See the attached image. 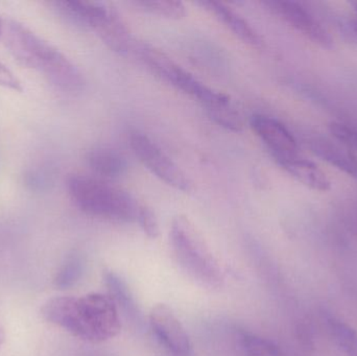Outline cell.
Returning <instances> with one entry per match:
<instances>
[{
	"mask_svg": "<svg viewBox=\"0 0 357 356\" xmlns=\"http://www.w3.org/2000/svg\"><path fill=\"white\" fill-rule=\"evenodd\" d=\"M308 144L317 157L347 173L357 181V157L351 150H346L339 144H333L331 140L324 138H312Z\"/></svg>",
	"mask_w": 357,
	"mask_h": 356,
	"instance_id": "obj_12",
	"label": "cell"
},
{
	"mask_svg": "<svg viewBox=\"0 0 357 356\" xmlns=\"http://www.w3.org/2000/svg\"><path fill=\"white\" fill-rule=\"evenodd\" d=\"M130 146L140 162L153 175L175 189L190 192L192 185L186 173L148 135L138 131L132 132Z\"/></svg>",
	"mask_w": 357,
	"mask_h": 356,
	"instance_id": "obj_6",
	"label": "cell"
},
{
	"mask_svg": "<svg viewBox=\"0 0 357 356\" xmlns=\"http://www.w3.org/2000/svg\"><path fill=\"white\" fill-rule=\"evenodd\" d=\"M134 6L151 14L169 19H181L186 15V8L176 0H140L134 1Z\"/></svg>",
	"mask_w": 357,
	"mask_h": 356,
	"instance_id": "obj_18",
	"label": "cell"
},
{
	"mask_svg": "<svg viewBox=\"0 0 357 356\" xmlns=\"http://www.w3.org/2000/svg\"><path fill=\"white\" fill-rule=\"evenodd\" d=\"M84 268L85 263L83 257L79 254L71 255L59 270L54 284L60 288H68L75 286L83 276Z\"/></svg>",
	"mask_w": 357,
	"mask_h": 356,
	"instance_id": "obj_19",
	"label": "cell"
},
{
	"mask_svg": "<svg viewBox=\"0 0 357 356\" xmlns=\"http://www.w3.org/2000/svg\"><path fill=\"white\" fill-rule=\"evenodd\" d=\"M264 4L314 43L324 48L333 47L328 31L303 4L291 0H268Z\"/></svg>",
	"mask_w": 357,
	"mask_h": 356,
	"instance_id": "obj_8",
	"label": "cell"
},
{
	"mask_svg": "<svg viewBox=\"0 0 357 356\" xmlns=\"http://www.w3.org/2000/svg\"><path fill=\"white\" fill-rule=\"evenodd\" d=\"M87 162L91 171L100 179L121 177L128 169V162L123 154L107 146H98L90 150Z\"/></svg>",
	"mask_w": 357,
	"mask_h": 356,
	"instance_id": "obj_15",
	"label": "cell"
},
{
	"mask_svg": "<svg viewBox=\"0 0 357 356\" xmlns=\"http://www.w3.org/2000/svg\"><path fill=\"white\" fill-rule=\"evenodd\" d=\"M171 242L181 269L201 286H222L224 277L218 261L188 217L178 215L171 226Z\"/></svg>",
	"mask_w": 357,
	"mask_h": 356,
	"instance_id": "obj_4",
	"label": "cell"
},
{
	"mask_svg": "<svg viewBox=\"0 0 357 356\" xmlns=\"http://www.w3.org/2000/svg\"><path fill=\"white\" fill-rule=\"evenodd\" d=\"M276 162L303 185L318 192H327L331 189V181L328 178L312 161L297 156Z\"/></svg>",
	"mask_w": 357,
	"mask_h": 356,
	"instance_id": "obj_14",
	"label": "cell"
},
{
	"mask_svg": "<svg viewBox=\"0 0 357 356\" xmlns=\"http://www.w3.org/2000/svg\"><path fill=\"white\" fill-rule=\"evenodd\" d=\"M86 27L96 33L113 52L119 54L133 52L134 42L129 29L111 4L96 1L88 15Z\"/></svg>",
	"mask_w": 357,
	"mask_h": 356,
	"instance_id": "obj_7",
	"label": "cell"
},
{
	"mask_svg": "<svg viewBox=\"0 0 357 356\" xmlns=\"http://www.w3.org/2000/svg\"><path fill=\"white\" fill-rule=\"evenodd\" d=\"M2 343H3V334H2L1 328H0V347H1Z\"/></svg>",
	"mask_w": 357,
	"mask_h": 356,
	"instance_id": "obj_28",
	"label": "cell"
},
{
	"mask_svg": "<svg viewBox=\"0 0 357 356\" xmlns=\"http://www.w3.org/2000/svg\"><path fill=\"white\" fill-rule=\"evenodd\" d=\"M137 222L148 238H152V240L158 238L159 233H160L158 219L152 209L142 205L139 213H138Z\"/></svg>",
	"mask_w": 357,
	"mask_h": 356,
	"instance_id": "obj_22",
	"label": "cell"
},
{
	"mask_svg": "<svg viewBox=\"0 0 357 356\" xmlns=\"http://www.w3.org/2000/svg\"><path fill=\"white\" fill-rule=\"evenodd\" d=\"M296 334H297L298 340L301 343L302 346L307 349L314 348V332H312V327L310 324L304 321L299 322Z\"/></svg>",
	"mask_w": 357,
	"mask_h": 356,
	"instance_id": "obj_24",
	"label": "cell"
},
{
	"mask_svg": "<svg viewBox=\"0 0 357 356\" xmlns=\"http://www.w3.org/2000/svg\"><path fill=\"white\" fill-rule=\"evenodd\" d=\"M67 190L73 204L86 215L117 223L137 221L140 206L133 196L104 179L71 175Z\"/></svg>",
	"mask_w": 357,
	"mask_h": 356,
	"instance_id": "obj_3",
	"label": "cell"
},
{
	"mask_svg": "<svg viewBox=\"0 0 357 356\" xmlns=\"http://www.w3.org/2000/svg\"><path fill=\"white\" fill-rule=\"evenodd\" d=\"M41 316L52 325L88 343L106 342L121 332L119 311L110 296L54 297L44 303Z\"/></svg>",
	"mask_w": 357,
	"mask_h": 356,
	"instance_id": "obj_1",
	"label": "cell"
},
{
	"mask_svg": "<svg viewBox=\"0 0 357 356\" xmlns=\"http://www.w3.org/2000/svg\"><path fill=\"white\" fill-rule=\"evenodd\" d=\"M346 225L357 238V202L348 207L345 213Z\"/></svg>",
	"mask_w": 357,
	"mask_h": 356,
	"instance_id": "obj_25",
	"label": "cell"
},
{
	"mask_svg": "<svg viewBox=\"0 0 357 356\" xmlns=\"http://www.w3.org/2000/svg\"><path fill=\"white\" fill-rule=\"evenodd\" d=\"M239 343L247 356H284L276 343L250 332H241Z\"/></svg>",
	"mask_w": 357,
	"mask_h": 356,
	"instance_id": "obj_17",
	"label": "cell"
},
{
	"mask_svg": "<svg viewBox=\"0 0 357 356\" xmlns=\"http://www.w3.org/2000/svg\"><path fill=\"white\" fill-rule=\"evenodd\" d=\"M3 26H4V21L2 20L1 17H0V37L3 35Z\"/></svg>",
	"mask_w": 357,
	"mask_h": 356,
	"instance_id": "obj_27",
	"label": "cell"
},
{
	"mask_svg": "<svg viewBox=\"0 0 357 356\" xmlns=\"http://www.w3.org/2000/svg\"><path fill=\"white\" fill-rule=\"evenodd\" d=\"M208 113L216 123L226 127L227 130L233 132H241L243 130V118L232 104L220 107Z\"/></svg>",
	"mask_w": 357,
	"mask_h": 356,
	"instance_id": "obj_20",
	"label": "cell"
},
{
	"mask_svg": "<svg viewBox=\"0 0 357 356\" xmlns=\"http://www.w3.org/2000/svg\"><path fill=\"white\" fill-rule=\"evenodd\" d=\"M133 52L159 79L201 102L208 112L232 104L227 94L215 91L202 83L165 52L152 44L146 42L134 43Z\"/></svg>",
	"mask_w": 357,
	"mask_h": 356,
	"instance_id": "obj_5",
	"label": "cell"
},
{
	"mask_svg": "<svg viewBox=\"0 0 357 356\" xmlns=\"http://www.w3.org/2000/svg\"><path fill=\"white\" fill-rule=\"evenodd\" d=\"M250 127L266 144L275 160L298 156L297 140L289 130L274 117L254 115L250 121Z\"/></svg>",
	"mask_w": 357,
	"mask_h": 356,
	"instance_id": "obj_10",
	"label": "cell"
},
{
	"mask_svg": "<svg viewBox=\"0 0 357 356\" xmlns=\"http://www.w3.org/2000/svg\"><path fill=\"white\" fill-rule=\"evenodd\" d=\"M199 6H203L208 12L213 14L220 22L224 23L237 38L243 43L249 44L253 47H260L264 43L259 33L252 27V25L241 17L238 13L227 6L220 1H199Z\"/></svg>",
	"mask_w": 357,
	"mask_h": 356,
	"instance_id": "obj_11",
	"label": "cell"
},
{
	"mask_svg": "<svg viewBox=\"0 0 357 356\" xmlns=\"http://www.w3.org/2000/svg\"><path fill=\"white\" fill-rule=\"evenodd\" d=\"M0 86L6 89L13 90V91H23V86L20 79L1 62H0Z\"/></svg>",
	"mask_w": 357,
	"mask_h": 356,
	"instance_id": "obj_23",
	"label": "cell"
},
{
	"mask_svg": "<svg viewBox=\"0 0 357 356\" xmlns=\"http://www.w3.org/2000/svg\"><path fill=\"white\" fill-rule=\"evenodd\" d=\"M329 131L335 139L339 140L342 144L357 152V129L341 123H331L329 125Z\"/></svg>",
	"mask_w": 357,
	"mask_h": 356,
	"instance_id": "obj_21",
	"label": "cell"
},
{
	"mask_svg": "<svg viewBox=\"0 0 357 356\" xmlns=\"http://www.w3.org/2000/svg\"><path fill=\"white\" fill-rule=\"evenodd\" d=\"M3 36L8 52L19 64L44 73L50 83L63 91L75 93L85 87L79 69L63 52L24 25L14 20L4 22Z\"/></svg>",
	"mask_w": 357,
	"mask_h": 356,
	"instance_id": "obj_2",
	"label": "cell"
},
{
	"mask_svg": "<svg viewBox=\"0 0 357 356\" xmlns=\"http://www.w3.org/2000/svg\"><path fill=\"white\" fill-rule=\"evenodd\" d=\"M351 26L352 29H354V36H356L357 39V20L354 21V22L351 23Z\"/></svg>",
	"mask_w": 357,
	"mask_h": 356,
	"instance_id": "obj_26",
	"label": "cell"
},
{
	"mask_svg": "<svg viewBox=\"0 0 357 356\" xmlns=\"http://www.w3.org/2000/svg\"><path fill=\"white\" fill-rule=\"evenodd\" d=\"M351 6H354V10L357 14V1L351 2Z\"/></svg>",
	"mask_w": 357,
	"mask_h": 356,
	"instance_id": "obj_29",
	"label": "cell"
},
{
	"mask_svg": "<svg viewBox=\"0 0 357 356\" xmlns=\"http://www.w3.org/2000/svg\"><path fill=\"white\" fill-rule=\"evenodd\" d=\"M150 325L157 340L173 356H193L190 339L171 307L157 304L150 314Z\"/></svg>",
	"mask_w": 357,
	"mask_h": 356,
	"instance_id": "obj_9",
	"label": "cell"
},
{
	"mask_svg": "<svg viewBox=\"0 0 357 356\" xmlns=\"http://www.w3.org/2000/svg\"><path fill=\"white\" fill-rule=\"evenodd\" d=\"M104 281L109 291V296L125 314L132 323L142 325V315L139 307L136 303L135 297L125 279L112 270H105Z\"/></svg>",
	"mask_w": 357,
	"mask_h": 356,
	"instance_id": "obj_13",
	"label": "cell"
},
{
	"mask_svg": "<svg viewBox=\"0 0 357 356\" xmlns=\"http://www.w3.org/2000/svg\"><path fill=\"white\" fill-rule=\"evenodd\" d=\"M324 325L331 340L345 356H357V332L335 316H324Z\"/></svg>",
	"mask_w": 357,
	"mask_h": 356,
	"instance_id": "obj_16",
	"label": "cell"
}]
</instances>
